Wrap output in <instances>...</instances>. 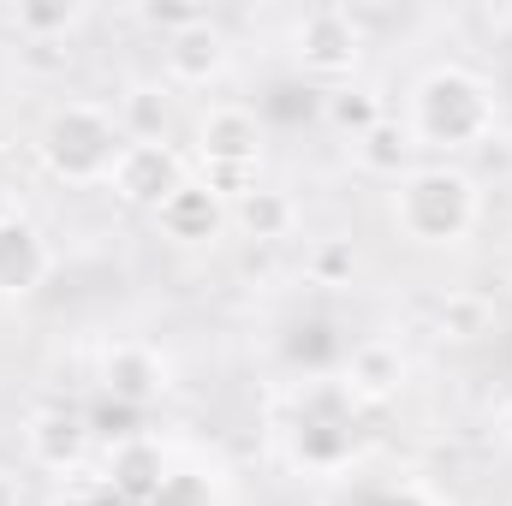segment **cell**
<instances>
[{
  "label": "cell",
  "instance_id": "cell-13",
  "mask_svg": "<svg viewBox=\"0 0 512 506\" xmlns=\"http://www.w3.org/2000/svg\"><path fill=\"white\" fill-rule=\"evenodd\" d=\"M108 483H114V495L149 506L161 495V483H167V453H161V441H155V435L120 441V447L108 453Z\"/></svg>",
  "mask_w": 512,
  "mask_h": 506
},
{
  "label": "cell",
  "instance_id": "cell-4",
  "mask_svg": "<svg viewBox=\"0 0 512 506\" xmlns=\"http://www.w3.org/2000/svg\"><path fill=\"white\" fill-rule=\"evenodd\" d=\"M292 60L304 78L340 90V84H358V66H364V30L346 6H310L298 24H292Z\"/></svg>",
  "mask_w": 512,
  "mask_h": 506
},
{
  "label": "cell",
  "instance_id": "cell-21",
  "mask_svg": "<svg viewBox=\"0 0 512 506\" xmlns=\"http://www.w3.org/2000/svg\"><path fill=\"white\" fill-rule=\"evenodd\" d=\"M149 506H215V489H209V477H197V471H167L161 495Z\"/></svg>",
  "mask_w": 512,
  "mask_h": 506
},
{
  "label": "cell",
  "instance_id": "cell-2",
  "mask_svg": "<svg viewBox=\"0 0 512 506\" xmlns=\"http://www.w3.org/2000/svg\"><path fill=\"white\" fill-rule=\"evenodd\" d=\"M495 90H489V78H477L471 66H459V60H441V66H429L417 84H411V137H417V149H441V155H459V149H477V143H489V131H495Z\"/></svg>",
  "mask_w": 512,
  "mask_h": 506
},
{
  "label": "cell",
  "instance_id": "cell-12",
  "mask_svg": "<svg viewBox=\"0 0 512 506\" xmlns=\"http://www.w3.org/2000/svg\"><path fill=\"white\" fill-rule=\"evenodd\" d=\"M340 387L352 393V405H387V399H399V387H405V358H399V346H393V340H364V346L346 358Z\"/></svg>",
  "mask_w": 512,
  "mask_h": 506
},
{
  "label": "cell",
  "instance_id": "cell-11",
  "mask_svg": "<svg viewBox=\"0 0 512 506\" xmlns=\"http://www.w3.org/2000/svg\"><path fill=\"white\" fill-rule=\"evenodd\" d=\"M197 161L203 167H251L262 161V120L239 102H221L197 120Z\"/></svg>",
  "mask_w": 512,
  "mask_h": 506
},
{
  "label": "cell",
  "instance_id": "cell-26",
  "mask_svg": "<svg viewBox=\"0 0 512 506\" xmlns=\"http://www.w3.org/2000/svg\"><path fill=\"white\" fill-rule=\"evenodd\" d=\"M507 447H512V423H507Z\"/></svg>",
  "mask_w": 512,
  "mask_h": 506
},
{
  "label": "cell",
  "instance_id": "cell-20",
  "mask_svg": "<svg viewBox=\"0 0 512 506\" xmlns=\"http://www.w3.org/2000/svg\"><path fill=\"white\" fill-rule=\"evenodd\" d=\"M304 274H310L316 286H352V274H358V245H352V239H316L310 256H304Z\"/></svg>",
  "mask_w": 512,
  "mask_h": 506
},
{
  "label": "cell",
  "instance_id": "cell-17",
  "mask_svg": "<svg viewBox=\"0 0 512 506\" xmlns=\"http://www.w3.org/2000/svg\"><path fill=\"white\" fill-rule=\"evenodd\" d=\"M322 120H328V131H340V137L358 143L376 120H387V108H382V96H376L370 84H340V90L322 96Z\"/></svg>",
  "mask_w": 512,
  "mask_h": 506
},
{
  "label": "cell",
  "instance_id": "cell-7",
  "mask_svg": "<svg viewBox=\"0 0 512 506\" xmlns=\"http://www.w3.org/2000/svg\"><path fill=\"white\" fill-rule=\"evenodd\" d=\"M161 66H167L173 84L203 90V84H215L233 66V42H227V30L215 18H197V24H185V30H173L161 42Z\"/></svg>",
  "mask_w": 512,
  "mask_h": 506
},
{
  "label": "cell",
  "instance_id": "cell-5",
  "mask_svg": "<svg viewBox=\"0 0 512 506\" xmlns=\"http://www.w3.org/2000/svg\"><path fill=\"white\" fill-rule=\"evenodd\" d=\"M191 173H185V155L173 149V143H126V155L114 161V197L126 203V209H161L179 185H185Z\"/></svg>",
  "mask_w": 512,
  "mask_h": 506
},
{
  "label": "cell",
  "instance_id": "cell-18",
  "mask_svg": "<svg viewBox=\"0 0 512 506\" xmlns=\"http://www.w3.org/2000/svg\"><path fill=\"white\" fill-rule=\"evenodd\" d=\"M114 120L126 131V143H167V90L161 84H131Z\"/></svg>",
  "mask_w": 512,
  "mask_h": 506
},
{
  "label": "cell",
  "instance_id": "cell-15",
  "mask_svg": "<svg viewBox=\"0 0 512 506\" xmlns=\"http://www.w3.org/2000/svg\"><path fill=\"white\" fill-rule=\"evenodd\" d=\"M233 227L256 239V245H280V239H292V227H298V203L286 197V191H274V185H256L245 191L239 203H233Z\"/></svg>",
  "mask_w": 512,
  "mask_h": 506
},
{
  "label": "cell",
  "instance_id": "cell-24",
  "mask_svg": "<svg viewBox=\"0 0 512 506\" xmlns=\"http://www.w3.org/2000/svg\"><path fill=\"white\" fill-rule=\"evenodd\" d=\"M12 215H18V197H12V185L0 179V221H12Z\"/></svg>",
  "mask_w": 512,
  "mask_h": 506
},
{
  "label": "cell",
  "instance_id": "cell-8",
  "mask_svg": "<svg viewBox=\"0 0 512 506\" xmlns=\"http://www.w3.org/2000/svg\"><path fill=\"white\" fill-rule=\"evenodd\" d=\"M167 387H173V381H167V358H161L149 340H120V346L102 352V393H108L114 405L143 411V405H155Z\"/></svg>",
  "mask_w": 512,
  "mask_h": 506
},
{
  "label": "cell",
  "instance_id": "cell-9",
  "mask_svg": "<svg viewBox=\"0 0 512 506\" xmlns=\"http://www.w3.org/2000/svg\"><path fill=\"white\" fill-rule=\"evenodd\" d=\"M155 227H161L173 245L197 251V245H215V239L233 227V203H221L203 179H185V185L155 209Z\"/></svg>",
  "mask_w": 512,
  "mask_h": 506
},
{
  "label": "cell",
  "instance_id": "cell-10",
  "mask_svg": "<svg viewBox=\"0 0 512 506\" xmlns=\"http://www.w3.org/2000/svg\"><path fill=\"white\" fill-rule=\"evenodd\" d=\"M48 274H54V251H48L42 227L24 221V215L0 221V298H6V304L36 298V292L48 286Z\"/></svg>",
  "mask_w": 512,
  "mask_h": 506
},
{
  "label": "cell",
  "instance_id": "cell-14",
  "mask_svg": "<svg viewBox=\"0 0 512 506\" xmlns=\"http://www.w3.org/2000/svg\"><path fill=\"white\" fill-rule=\"evenodd\" d=\"M352 155H358V167H364V173H376V179H393V185H399V179L417 167V137H411L405 120H393V114H387V120H376V126L352 143Z\"/></svg>",
  "mask_w": 512,
  "mask_h": 506
},
{
  "label": "cell",
  "instance_id": "cell-19",
  "mask_svg": "<svg viewBox=\"0 0 512 506\" xmlns=\"http://www.w3.org/2000/svg\"><path fill=\"white\" fill-rule=\"evenodd\" d=\"M84 18V6L78 0H24L18 12H12V24H18V36L30 42V48H54V42H66V30Z\"/></svg>",
  "mask_w": 512,
  "mask_h": 506
},
{
  "label": "cell",
  "instance_id": "cell-25",
  "mask_svg": "<svg viewBox=\"0 0 512 506\" xmlns=\"http://www.w3.org/2000/svg\"><path fill=\"white\" fill-rule=\"evenodd\" d=\"M0 506H18V483H12V471H0Z\"/></svg>",
  "mask_w": 512,
  "mask_h": 506
},
{
  "label": "cell",
  "instance_id": "cell-22",
  "mask_svg": "<svg viewBox=\"0 0 512 506\" xmlns=\"http://www.w3.org/2000/svg\"><path fill=\"white\" fill-rule=\"evenodd\" d=\"M137 18L173 36V30H185V24H197V18H209V12H203V6H155V0H149V6H137Z\"/></svg>",
  "mask_w": 512,
  "mask_h": 506
},
{
  "label": "cell",
  "instance_id": "cell-16",
  "mask_svg": "<svg viewBox=\"0 0 512 506\" xmlns=\"http://www.w3.org/2000/svg\"><path fill=\"white\" fill-rule=\"evenodd\" d=\"M435 334L453 340V346H477V340H489V334H495V298L477 292V286L447 292L441 310H435Z\"/></svg>",
  "mask_w": 512,
  "mask_h": 506
},
{
  "label": "cell",
  "instance_id": "cell-6",
  "mask_svg": "<svg viewBox=\"0 0 512 506\" xmlns=\"http://www.w3.org/2000/svg\"><path fill=\"white\" fill-rule=\"evenodd\" d=\"M24 453H30V465H42L54 477H72L90 459V417L66 411V405H36L24 417Z\"/></svg>",
  "mask_w": 512,
  "mask_h": 506
},
{
  "label": "cell",
  "instance_id": "cell-3",
  "mask_svg": "<svg viewBox=\"0 0 512 506\" xmlns=\"http://www.w3.org/2000/svg\"><path fill=\"white\" fill-rule=\"evenodd\" d=\"M36 155L60 185H108L114 161L126 155V131L96 102H60L36 131Z\"/></svg>",
  "mask_w": 512,
  "mask_h": 506
},
{
  "label": "cell",
  "instance_id": "cell-1",
  "mask_svg": "<svg viewBox=\"0 0 512 506\" xmlns=\"http://www.w3.org/2000/svg\"><path fill=\"white\" fill-rule=\"evenodd\" d=\"M399 239L423 245V251H453L477 233V215H483V191L465 167L453 161H417L399 185H393V203H387Z\"/></svg>",
  "mask_w": 512,
  "mask_h": 506
},
{
  "label": "cell",
  "instance_id": "cell-23",
  "mask_svg": "<svg viewBox=\"0 0 512 506\" xmlns=\"http://www.w3.org/2000/svg\"><path fill=\"white\" fill-rule=\"evenodd\" d=\"M370 506H435V501H429L423 489H411V483H405V489H382Z\"/></svg>",
  "mask_w": 512,
  "mask_h": 506
}]
</instances>
